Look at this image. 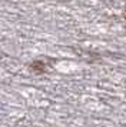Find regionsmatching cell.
Segmentation results:
<instances>
[{
  "instance_id": "1",
  "label": "cell",
  "mask_w": 126,
  "mask_h": 127,
  "mask_svg": "<svg viewBox=\"0 0 126 127\" xmlns=\"http://www.w3.org/2000/svg\"><path fill=\"white\" fill-rule=\"evenodd\" d=\"M45 64L42 63V62H34V63H32V66H30V69L33 70V71H36V73H43L45 71Z\"/></svg>"
}]
</instances>
